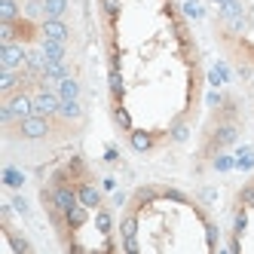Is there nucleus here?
I'll use <instances>...</instances> for the list:
<instances>
[{"instance_id": "nucleus-2", "label": "nucleus", "mask_w": 254, "mask_h": 254, "mask_svg": "<svg viewBox=\"0 0 254 254\" xmlns=\"http://www.w3.org/2000/svg\"><path fill=\"white\" fill-rule=\"evenodd\" d=\"M52 138V120L40 117V114H31L19 123V141H46Z\"/></svg>"}, {"instance_id": "nucleus-12", "label": "nucleus", "mask_w": 254, "mask_h": 254, "mask_svg": "<svg viewBox=\"0 0 254 254\" xmlns=\"http://www.w3.org/2000/svg\"><path fill=\"white\" fill-rule=\"evenodd\" d=\"M15 19H22L19 12V0H0V25H9Z\"/></svg>"}, {"instance_id": "nucleus-18", "label": "nucleus", "mask_w": 254, "mask_h": 254, "mask_svg": "<svg viewBox=\"0 0 254 254\" xmlns=\"http://www.w3.org/2000/svg\"><path fill=\"white\" fill-rule=\"evenodd\" d=\"M120 227H123V236H126V239H135V233H138V221H135V214H126Z\"/></svg>"}, {"instance_id": "nucleus-7", "label": "nucleus", "mask_w": 254, "mask_h": 254, "mask_svg": "<svg viewBox=\"0 0 254 254\" xmlns=\"http://www.w3.org/2000/svg\"><path fill=\"white\" fill-rule=\"evenodd\" d=\"M40 49H43V56H46L49 62H67V43H62V40H49V37H43Z\"/></svg>"}, {"instance_id": "nucleus-13", "label": "nucleus", "mask_w": 254, "mask_h": 254, "mask_svg": "<svg viewBox=\"0 0 254 254\" xmlns=\"http://www.w3.org/2000/svg\"><path fill=\"white\" fill-rule=\"evenodd\" d=\"M59 95L67 98V101H80V80L77 77H67L59 83Z\"/></svg>"}, {"instance_id": "nucleus-24", "label": "nucleus", "mask_w": 254, "mask_h": 254, "mask_svg": "<svg viewBox=\"0 0 254 254\" xmlns=\"http://www.w3.org/2000/svg\"><path fill=\"white\" fill-rule=\"evenodd\" d=\"M230 166H233L230 156H217V159H214V169H217V172H224V169H230Z\"/></svg>"}, {"instance_id": "nucleus-26", "label": "nucleus", "mask_w": 254, "mask_h": 254, "mask_svg": "<svg viewBox=\"0 0 254 254\" xmlns=\"http://www.w3.org/2000/svg\"><path fill=\"white\" fill-rule=\"evenodd\" d=\"M12 205H15V208H19V211H22L25 217H28V202H25V199H22V196H12Z\"/></svg>"}, {"instance_id": "nucleus-19", "label": "nucleus", "mask_w": 254, "mask_h": 254, "mask_svg": "<svg viewBox=\"0 0 254 254\" xmlns=\"http://www.w3.org/2000/svg\"><path fill=\"white\" fill-rule=\"evenodd\" d=\"M239 205L242 208H254V184H248V187L239 190Z\"/></svg>"}, {"instance_id": "nucleus-6", "label": "nucleus", "mask_w": 254, "mask_h": 254, "mask_svg": "<svg viewBox=\"0 0 254 254\" xmlns=\"http://www.w3.org/2000/svg\"><path fill=\"white\" fill-rule=\"evenodd\" d=\"M129 144H132V150L147 153V150H153L156 135H153V132H144V129H132V132H129Z\"/></svg>"}, {"instance_id": "nucleus-1", "label": "nucleus", "mask_w": 254, "mask_h": 254, "mask_svg": "<svg viewBox=\"0 0 254 254\" xmlns=\"http://www.w3.org/2000/svg\"><path fill=\"white\" fill-rule=\"evenodd\" d=\"M40 37H43L40 25H34L31 19H25V15L15 19V22H9V25H0V40L3 43H25V46H31Z\"/></svg>"}, {"instance_id": "nucleus-3", "label": "nucleus", "mask_w": 254, "mask_h": 254, "mask_svg": "<svg viewBox=\"0 0 254 254\" xmlns=\"http://www.w3.org/2000/svg\"><path fill=\"white\" fill-rule=\"evenodd\" d=\"M59 107H62V95L56 92V89H46L40 86L37 92H34V114H40V117H56L59 114Z\"/></svg>"}, {"instance_id": "nucleus-10", "label": "nucleus", "mask_w": 254, "mask_h": 254, "mask_svg": "<svg viewBox=\"0 0 254 254\" xmlns=\"http://www.w3.org/2000/svg\"><path fill=\"white\" fill-rule=\"evenodd\" d=\"M56 117H62V120H67V123L83 126V104H80V101H67V98H62V107H59V114H56Z\"/></svg>"}, {"instance_id": "nucleus-16", "label": "nucleus", "mask_w": 254, "mask_h": 254, "mask_svg": "<svg viewBox=\"0 0 254 254\" xmlns=\"http://www.w3.org/2000/svg\"><path fill=\"white\" fill-rule=\"evenodd\" d=\"M114 120H117V126H120V132H126V135L132 132V117H129V111H126L123 104L114 107Z\"/></svg>"}, {"instance_id": "nucleus-4", "label": "nucleus", "mask_w": 254, "mask_h": 254, "mask_svg": "<svg viewBox=\"0 0 254 254\" xmlns=\"http://www.w3.org/2000/svg\"><path fill=\"white\" fill-rule=\"evenodd\" d=\"M0 67L25 70L28 67V46L25 43H3L0 46Z\"/></svg>"}, {"instance_id": "nucleus-11", "label": "nucleus", "mask_w": 254, "mask_h": 254, "mask_svg": "<svg viewBox=\"0 0 254 254\" xmlns=\"http://www.w3.org/2000/svg\"><path fill=\"white\" fill-rule=\"evenodd\" d=\"M67 175H70V184H83V181H89L86 159H83V156H74V159L67 162Z\"/></svg>"}, {"instance_id": "nucleus-22", "label": "nucleus", "mask_w": 254, "mask_h": 254, "mask_svg": "<svg viewBox=\"0 0 254 254\" xmlns=\"http://www.w3.org/2000/svg\"><path fill=\"white\" fill-rule=\"evenodd\" d=\"M3 181H6L9 187H19V184H22V175L15 172V169H6V172H3Z\"/></svg>"}, {"instance_id": "nucleus-25", "label": "nucleus", "mask_w": 254, "mask_h": 254, "mask_svg": "<svg viewBox=\"0 0 254 254\" xmlns=\"http://www.w3.org/2000/svg\"><path fill=\"white\" fill-rule=\"evenodd\" d=\"M245 224H248V217H245V211H239V217H236V236L245 233Z\"/></svg>"}, {"instance_id": "nucleus-8", "label": "nucleus", "mask_w": 254, "mask_h": 254, "mask_svg": "<svg viewBox=\"0 0 254 254\" xmlns=\"http://www.w3.org/2000/svg\"><path fill=\"white\" fill-rule=\"evenodd\" d=\"M67 77H74V67H70L67 62H49L46 64V74L40 80H52V83H62Z\"/></svg>"}, {"instance_id": "nucleus-27", "label": "nucleus", "mask_w": 254, "mask_h": 254, "mask_svg": "<svg viewBox=\"0 0 254 254\" xmlns=\"http://www.w3.org/2000/svg\"><path fill=\"white\" fill-rule=\"evenodd\" d=\"M214 196H217V193H214L211 187H205V190H202V199H205V202H211V199H214Z\"/></svg>"}, {"instance_id": "nucleus-23", "label": "nucleus", "mask_w": 254, "mask_h": 254, "mask_svg": "<svg viewBox=\"0 0 254 254\" xmlns=\"http://www.w3.org/2000/svg\"><path fill=\"white\" fill-rule=\"evenodd\" d=\"M172 138H175V141H187V126H184V123H175Z\"/></svg>"}, {"instance_id": "nucleus-15", "label": "nucleus", "mask_w": 254, "mask_h": 254, "mask_svg": "<svg viewBox=\"0 0 254 254\" xmlns=\"http://www.w3.org/2000/svg\"><path fill=\"white\" fill-rule=\"evenodd\" d=\"M3 233H6V239H9V248H12V251H19V254H31V251H34V245L25 239V236H15L12 230H3Z\"/></svg>"}, {"instance_id": "nucleus-21", "label": "nucleus", "mask_w": 254, "mask_h": 254, "mask_svg": "<svg viewBox=\"0 0 254 254\" xmlns=\"http://www.w3.org/2000/svg\"><path fill=\"white\" fill-rule=\"evenodd\" d=\"M101 9L107 12V19H117V12H120V0H101Z\"/></svg>"}, {"instance_id": "nucleus-17", "label": "nucleus", "mask_w": 254, "mask_h": 254, "mask_svg": "<svg viewBox=\"0 0 254 254\" xmlns=\"http://www.w3.org/2000/svg\"><path fill=\"white\" fill-rule=\"evenodd\" d=\"M95 227H98V233H111V227H114V217H111V211H107V208H101L98 211V217H95Z\"/></svg>"}, {"instance_id": "nucleus-9", "label": "nucleus", "mask_w": 254, "mask_h": 254, "mask_svg": "<svg viewBox=\"0 0 254 254\" xmlns=\"http://www.w3.org/2000/svg\"><path fill=\"white\" fill-rule=\"evenodd\" d=\"M77 193H80V202L86 208H101V193L95 184H89V181H83V184H77Z\"/></svg>"}, {"instance_id": "nucleus-28", "label": "nucleus", "mask_w": 254, "mask_h": 254, "mask_svg": "<svg viewBox=\"0 0 254 254\" xmlns=\"http://www.w3.org/2000/svg\"><path fill=\"white\" fill-rule=\"evenodd\" d=\"M123 248H126V251H138V242H135V239H126Z\"/></svg>"}, {"instance_id": "nucleus-5", "label": "nucleus", "mask_w": 254, "mask_h": 254, "mask_svg": "<svg viewBox=\"0 0 254 254\" xmlns=\"http://www.w3.org/2000/svg\"><path fill=\"white\" fill-rule=\"evenodd\" d=\"M40 31H43V37H49V40H62V43L70 40V28L64 25V19H43Z\"/></svg>"}, {"instance_id": "nucleus-14", "label": "nucleus", "mask_w": 254, "mask_h": 254, "mask_svg": "<svg viewBox=\"0 0 254 254\" xmlns=\"http://www.w3.org/2000/svg\"><path fill=\"white\" fill-rule=\"evenodd\" d=\"M64 217H67V230H80V227L86 224V205H83V202H80V205H74Z\"/></svg>"}, {"instance_id": "nucleus-20", "label": "nucleus", "mask_w": 254, "mask_h": 254, "mask_svg": "<svg viewBox=\"0 0 254 254\" xmlns=\"http://www.w3.org/2000/svg\"><path fill=\"white\" fill-rule=\"evenodd\" d=\"M111 92H114V98L120 104L123 101V77H120V70H114V74H111Z\"/></svg>"}]
</instances>
